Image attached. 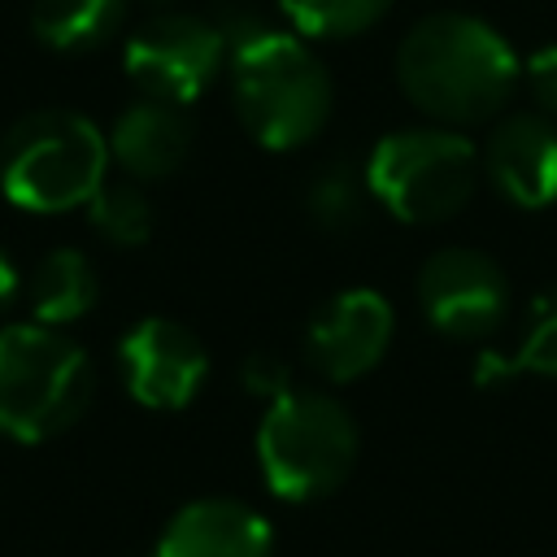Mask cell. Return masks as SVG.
Wrapping results in <instances>:
<instances>
[{
  "mask_svg": "<svg viewBox=\"0 0 557 557\" xmlns=\"http://www.w3.org/2000/svg\"><path fill=\"white\" fill-rule=\"evenodd\" d=\"M396 313L374 287H344L326 296L305 326V357L331 383L370 374L392 344Z\"/></svg>",
  "mask_w": 557,
  "mask_h": 557,
  "instance_id": "30bf717a",
  "label": "cell"
},
{
  "mask_svg": "<svg viewBox=\"0 0 557 557\" xmlns=\"http://www.w3.org/2000/svg\"><path fill=\"white\" fill-rule=\"evenodd\" d=\"M157 4H165V0H157Z\"/></svg>",
  "mask_w": 557,
  "mask_h": 557,
  "instance_id": "603a6c76",
  "label": "cell"
},
{
  "mask_svg": "<svg viewBox=\"0 0 557 557\" xmlns=\"http://www.w3.org/2000/svg\"><path fill=\"white\" fill-rule=\"evenodd\" d=\"M17 287H22V278H17V265H13V261H9V252L0 248V313L13 305Z\"/></svg>",
  "mask_w": 557,
  "mask_h": 557,
  "instance_id": "7402d4cb",
  "label": "cell"
},
{
  "mask_svg": "<svg viewBox=\"0 0 557 557\" xmlns=\"http://www.w3.org/2000/svg\"><path fill=\"white\" fill-rule=\"evenodd\" d=\"M152 557H274V531L252 505L205 496L187 500L161 527Z\"/></svg>",
  "mask_w": 557,
  "mask_h": 557,
  "instance_id": "7c38bea8",
  "label": "cell"
},
{
  "mask_svg": "<svg viewBox=\"0 0 557 557\" xmlns=\"http://www.w3.org/2000/svg\"><path fill=\"white\" fill-rule=\"evenodd\" d=\"M109 157L139 183L170 178L174 170H183V161L191 157V122L183 104L144 96L122 109L109 131Z\"/></svg>",
  "mask_w": 557,
  "mask_h": 557,
  "instance_id": "4fadbf2b",
  "label": "cell"
},
{
  "mask_svg": "<svg viewBox=\"0 0 557 557\" xmlns=\"http://www.w3.org/2000/svg\"><path fill=\"white\" fill-rule=\"evenodd\" d=\"M100 296V278L91 270V261L78 252V248H52L35 274H30V287H26V300H30V313L35 322L44 326H65V322H78Z\"/></svg>",
  "mask_w": 557,
  "mask_h": 557,
  "instance_id": "5bb4252c",
  "label": "cell"
},
{
  "mask_svg": "<svg viewBox=\"0 0 557 557\" xmlns=\"http://www.w3.org/2000/svg\"><path fill=\"white\" fill-rule=\"evenodd\" d=\"M357 418L326 392L274 396L257 426V466L274 496L322 500L357 466Z\"/></svg>",
  "mask_w": 557,
  "mask_h": 557,
  "instance_id": "5b68a950",
  "label": "cell"
},
{
  "mask_svg": "<svg viewBox=\"0 0 557 557\" xmlns=\"http://www.w3.org/2000/svg\"><path fill=\"white\" fill-rule=\"evenodd\" d=\"M557 379V287L540 292L527 309V335L509 357H483L479 361V383H500V379Z\"/></svg>",
  "mask_w": 557,
  "mask_h": 557,
  "instance_id": "2e32d148",
  "label": "cell"
},
{
  "mask_svg": "<svg viewBox=\"0 0 557 557\" xmlns=\"http://www.w3.org/2000/svg\"><path fill=\"white\" fill-rule=\"evenodd\" d=\"M87 209V222L96 226V235L100 239H109V244H117V248H135V244H144L148 235H152V200L144 196V187L139 183H100L96 187V196L83 205Z\"/></svg>",
  "mask_w": 557,
  "mask_h": 557,
  "instance_id": "ac0fdd59",
  "label": "cell"
},
{
  "mask_svg": "<svg viewBox=\"0 0 557 557\" xmlns=\"http://www.w3.org/2000/svg\"><path fill=\"white\" fill-rule=\"evenodd\" d=\"M292 30L309 39H352L370 30L392 0H278Z\"/></svg>",
  "mask_w": 557,
  "mask_h": 557,
  "instance_id": "d6986e66",
  "label": "cell"
},
{
  "mask_svg": "<svg viewBox=\"0 0 557 557\" xmlns=\"http://www.w3.org/2000/svg\"><path fill=\"white\" fill-rule=\"evenodd\" d=\"M522 78H527V91L540 104V113L557 117V44L535 48L522 65Z\"/></svg>",
  "mask_w": 557,
  "mask_h": 557,
  "instance_id": "44dd1931",
  "label": "cell"
},
{
  "mask_svg": "<svg viewBox=\"0 0 557 557\" xmlns=\"http://www.w3.org/2000/svg\"><path fill=\"white\" fill-rule=\"evenodd\" d=\"M126 0H35L30 30L52 52H91L117 35Z\"/></svg>",
  "mask_w": 557,
  "mask_h": 557,
  "instance_id": "9a60e30c",
  "label": "cell"
},
{
  "mask_svg": "<svg viewBox=\"0 0 557 557\" xmlns=\"http://www.w3.org/2000/svg\"><path fill=\"white\" fill-rule=\"evenodd\" d=\"M483 174L518 209H544L557 200V117L509 113L492 126L483 148Z\"/></svg>",
  "mask_w": 557,
  "mask_h": 557,
  "instance_id": "8fae6325",
  "label": "cell"
},
{
  "mask_svg": "<svg viewBox=\"0 0 557 557\" xmlns=\"http://www.w3.org/2000/svg\"><path fill=\"white\" fill-rule=\"evenodd\" d=\"M117 370L144 409H183L209 379V348L174 318H139L117 344Z\"/></svg>",
  "mask_w": 557,
  "mask_h": 557,
  "instance_id": "9c48e42d",
  "label": "cell"
},
{
  "mask_svg": "<svg viewBox=\"0 0 557 557\" xmlns=\"http://www.w3.org/2000/svg\"><path fill=\"white\" fill-rule=\"evenodd\" d=\"M522 78L513 44L474 13H426L396 48V83L409 104L448 126L496 117Z\"/></svg>",
  "mask_w": 557,
  "mask_h": 557,
  "instance_id": "6da1fadb",
  "label": "cell"
},
{
  "mask_svg": "<svg viewBox=\"0 0 557 557\" xmlns=\"http://www.w3.org/2000/svg\"><path fill=\"white\" fill-rule=\"evenodd\" d=\"M109 139L74 109H35L0 139V191L30 213H65L109 174Z\"/></svg>",
  "mask_w": 557,
  "mask_h": 557,
  "instance_id": "277c9868",
  "label": "cell"
},
{
  "mask_svg": "<svg viewBox=\"0 0 557 557\" xmlns=\"http://www.w3.org/2000/svg\"><path fill=\"white\" fill-rule=\"evenodd\" d=\"M96 370L83 344L44 322L0 331V435L44 444L65 435L91 405Z\"/></svg>",
  "mask_w": 557,
  "mask_h": 557,
  "instance_id": "3957f363",
  "label": "cell"
},
{
  "mask_svg": "<svg viewBox=\"0 0 557 557\" xmlns=\"http://www.w3.org/2000/svg\"><path fill=\"white\" fill-rule=\"evenodd\" d=\"M370 178L366 170H352V165H322L309 187H305V209L309 218L331 231V235H344L352 226L366 222V209H370Z\"/></svg>",
  "mask_w": 557,
  "mask_h": 557,
  "instance_id": "e0dca14e",
  "label": "cell"
},
{
  "mask_svg": "<svg viewBox=\"0 0 557 557\" xmlns=\"http://www.w3.org/2000/svg\"><path fill=\"white\" fill-rule=\"evenodd\" d=\"M239 379H244V387H248L252 396H261V400H274V396H283V392L296 387V383H292V366H287L278 352H252V357L244 361Z\"/></svg>",
  "mask_w": 557,
  "mask_h": 557,
  "instance_id": "ffe728a7",
  "label": "cell"
},
{
  "mask_svg": "<svg viewBox=\"0 0 557 557\" xmlns=\"http://www.w3.org/2000/svg\"><path fill=\"white\" fill-rule=\"evenodd\" d=\"M418 305L448 339H487L509 318V278L479 248H440L418 270Z\"/></svg>",
  "mask_w": 557,
  "mask_h": 557,
  "instance_id": "ba28073f",
  "label": "cell"
},
{
  "mask_svg": "<svg viewBox=\"0 0 557 557\" xmlns=\"http://www.w3.org/2000/svg\"><path fill=\"white\" fill-rule=\"evenodd\" d=\"M231 100L244 131L274 152L309 144L335 104L326 65L309 52L300 35L257 30L231 48Z\"/></svg>",
  "mask_w": 557,
  "mask_h": 557,
  "instance_id": "7a4b0ae2",
  "label": "cell"
},
{
  "mask_svg": "<svg viewBox=\"0 0 557 557\" xmlns=\"http://www.w3.org/2000/svg\"><path fill=\"white\" fill-rule=\"evenodd\" d=\"M479 170V148L453 126L392 131L366 157L370 191L400 222H444L461 213L474 196Z\"/></svg>",
  "mask_w": 557,
  "mask_h": 557,
  "instance_id": "8992f818",
  "label": "cell"
},
{
  "mask_svg": "<svg viewBox=\"0 0 557 557\" xmlns=\"http://www.w3.org/2000/svg\"><path fill=\"white\" fill-rule=\"evenodd\" d=\"M226 57H231V48L213 17L161 9L126 39L122 65H126V78L144 96L170 100V104H191L222 74Z\"/></svg>",
  "mask_w": 557,
  "mask_h": 557,
  "instance_id": "52a82bcc",
  "label": "cell"
}]
</instances>
